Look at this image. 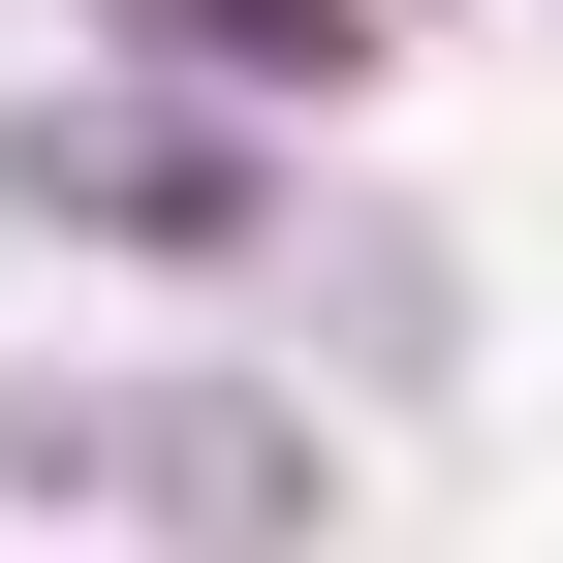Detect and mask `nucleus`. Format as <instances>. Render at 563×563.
<instances>
[{
  "instance_id": "nucleus-1",
  "label": "nucleus",
  "mask_w": 563,
  "mask_h": 563,
  "mask_svg": "<svg viewBox=\"0 0 563 563\" xmlns=\"http://www.w3.org/2000/svg\"><path fill=\"white\" fill-rule=\"evenodd\" d=\"M0 501H95L157 563H282L313 532V439L251 376H0Z\"/></svg>"
},
{
  "instance_id": "nucleus-2",
  "label": "nucleus",
  "mask_w": 563,
  "mask_h": 563,
  "mask_svg": "<svg viewBox=\"0 0 563 563\" xmlns=\"http://www.w3.org/2000/svg\"><path fill=\"white\" fill-rule=\"evenodd\" d=\"M0 188H32V220H95V251H157V282L313 251V188H282V95H32V125H0Z\"/></svg>"
}]
</instances>
